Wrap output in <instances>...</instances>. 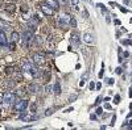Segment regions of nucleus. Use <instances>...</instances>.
<instances>
[{
    "mask_svg": "<svg viewBox=\"0 0 132 130\" xmlns=\"http://www.w3.org/2000/svg\"><path fill=\"white\" fill-rule=\"evenodd\" d=\"M123 43H124V45H131L132 42L131 41H123Z\"/></svg>",
    "mask_w": 132,
    "mask_h": 130,
    "instance_id": "obj_26",
    "label": "nucleus"
},
{
    "mask_svg": "<svg viewBox=\"0 0 132 130\" xmlns=\"http://www.w3.org/2000/svg\"><path fill=\"white\" fill-rule=\"evenodd\" d=\"M99 78H103V70H102L101 72H99Z\"/></svg>",
    "mask_w": 132,
    "mask_h": 130,
    "instance_id": "obj_32",
    "label": "nucleus"
},
{
    "mask_svg": "<svg viewBox=\"0 0 132 130\" xmlns=\"http://www.w3.org/2000/svg\"><path fill=\"white\" fill-rule=\"evenodd\" d=\"M27 106H28V100H25V99H20V100L16 101V104H15V109L19 111V112H23V111L27 109Z\"/></svg>",
    "mask_w": 132,
    "mask_h": 130,
    "instance_id": "obj_3",
    "label": "nucleus"
},
{
    "mask_svg": "<svg viewBox=\"0 0 132 130\" xmlns=\"http://www.w3.org/2000/svg\"><path fill=\"white\" fill-rule=\"evenodd\" d=\"M13 101H15V95L12 92H9V91L4 92V95H3V104L5 106H9V105H12Z\"/></svg>",
    "mask_w": 132,
    "mask_h": 130,
    "instance_id": "obj_1",
    "label": "nucleus"
},
{
    "mask_svg": "<svg viewBox=\"0 0 132 130\" xmlns=\"http://www.w3.org/2000/svg\"><path fill=\"white\" fill-rule=\"evenodd\" d=\"M53 114V109H52V108H50V109H46L45 111V116H52Z\"/></svg>",
    "mask_w": 132,
    "mask_h": 130,
    "instance_id": "obj_17",
    "label": "nucleus"
},
{
    "mask_svg": "<svg viewBox=\"0 0 132 130\" xmlns=\"http://www.w3.org/2000/svg\"><path fill=\"white\" fill-rule=\"evenodd\" d=\"M129 108H131V109H132V103H131V105H129Z\"/></svg>",
    "mask_w": 132,
    "mask_h": 130,
    "instance_id": "obj_35",
    "label": "nucleus"
},
{
    "mask_svg": "<svg viewBox=\"0 0 132 130\" xmlns=\"http://www.w3.org/2000/svg\"><path fill=\"white\" fill-rule=\"evenodd\" d=\"M28 28H29V30L32 32V33L36 30V25H35V24H32V23H28Z\"/></svg>",
    "mask_w": 132,
    "mask_h": 130,
    "instance_id": "obj_15",
    "label": "nucleus"
},
{
    "mask_svg": "<svg viewBox=\"0 0 132 130\" xmlns=\"http://www.w3.org/2000/svg\"><path fill=\"white\" fill-rule=\"evenodd\" d=\"M115 120H116V117H115V116H114V117H112V121H111V126H112V125H114V124H115Z\"/></svg>",
    "mask_w": 132,
    "mask_h": 130,
    "instance_id": "obj_28",
    "label": "nucleus"
},
{
    "mask_svg": "<svg viewBox=\"0 0 132 130\" xmlns=\"http://www.w3.org/2000/svg\"><path fill=\"white\" fill-rule=\"evenodd\" d=\"M20 38V34L17 33V32H12V34H11V41L12 42H17Z\"/></svg>",
    "mask_w": 132,
    "mask_h": 130,
    "instance_id": "obj_11",
    "label": "nucleus"
},
{
    "mask_svg": "<svg viewBox=\"0 0 132 130\" xmlns=\"http://www.w3.org/2000/svg\"><path fill=\"white\" fill-rule=\"evenodd\" d=\"M50 89H52V87H49V85H48V87H46V88H45V91H46L48 93L50 92Z\"/></svg>",
    "mask_w": 132,
    "mask_h": 130,
    "instance_id": "obj_27",
    "label": "nucleus"
},
{
    "mask_svg": "<svg viewBox=\"0 0 132 130\" xmlns=\"http://www.w3.org/2000/svg\"><path fill=\"white\" fill-rule=\"evenodd\" d=\"M61 2H62V3H68V0H61Z\"/></svg>",
    "mask_w": 132,
    "mask_h": 130,
    "instance_id": "obj_34",
    "label": "nucleus"
},
{
    "mask_svg": "<svg viewBox=\"0 0 132 130\" xmlns=\"http://www.w3.org/2000/svg\"><path fill=\"white\" fill-rule=\"evenodd\" d=\"M70 4L75 11H79V0H70Z\"/></svg>",
    "mask_w": 132,
    "mask_h": 130,
    "instance_id": "obj_10",
    "label": "nucleus"
},
{
    "mask_svg": "<svg viewBox=\"0 0 132 130\" xmlns=\"http://www.w3.org/2000/svg\"><path fill=\"white\" fill-rule=\"evenodd\" d=\"M23 38H24V43L25 45H30V43L33 42V39H35V37H33V33L30 30H25L23 33Z\"/></svg>",
    "mask_w": 132,
    "mask_h": 130,
    "instance_id": "obj_4",
    "label": "nucleus"
},
{
    "mask_svg": "<svg viewBox=\"0 0 132 130\" xmlns=\"http://www.w3.org/2000/svg\"><path fill=\"white\" fill-rule=\"evenodd\" d=\"M104 108H106V109H111V105H110V104H106Z\"/></svg>",
    "mask_w": 132,
    "mask_h": 130,
    "instance_id": "obj_29",
    "label": "nucleus"
},
{
    "mask_svg": "<svg viewBox=\"0 0 132 130\" xmlns=\"http://www.w3.org/2000/svg\"><path fill=\"white\" fill-rule=\"evenodd\" d=\"M94 87H95V85H94V83H93V82H90V88L93 89V88H94Z\"/></svg>",
    "mask_w": 132,
    "mask_h": 130,
    "instance_id": "obj_31",
    "label": "nucleus"
},
{
    "mask_svg": "<svg viewBox=\"0 0 132 130\" xmlns=\"http://www.w3.org/2000/svg\"><path fill=\"white\" fill-rule=\"evenodd\" d=\"M75 99H77V96H75V95H73V96H70V99H69V101H74Z\"/></svg>",
    "mask_w": 132,
    "mask_h": 130,
    "instance_id": "obj_24",
    "label": "nucleus"
},
{
    "mask_svg": "<svg viewBox=\"0 0 132 130\" xmlns=\"http://www.w3.org/2000/svg\"><path fill=\"white\" fill-rule=\"evenodd\" d=\"M71 43H74V45H79V43H81V39H79V37L77 34L71 36Z\"/></svg>",
    "mask_w": 132,
    "mask_h": 130,
    "instance_id": "obj_12",
    "label": "nucleus"
},
{
    "mask_svg": "<svg viewBox=\"0 0 132 130\" xmlns=\"http://www.w3.org/2000/svg\"><path fill=\"white\" fill-rule=\"evenodd\" d=\"M116 74H122V68H120V67L116 68Z\"/></svg>",
    "mask_w": 132,
    "mask_h": 130,
    "instance_id": "obj_30",
    "label": "nucleus"
},
{
    "mask_svg": "<svg viewBox=\"0 0 132 130\" xmlns=\"http://www.w3.org/2000/svg\"><path fill=\"white\" fill-rule=\"evenodd\" d=\"M83 41H85L86 43H94V37H93V34L85 33V34H83Z\"/></svg>",
    "mask_w": 132,
    "mask_h": 130,
    "instance_id": "obj_8",
    "label": "nucleus"
},
{
    "mask_svg": "<svg viewBox=\"0 0 132 130\" xmlns=\"http://www.w3.org/2000/svg\"><path fill=\"white\" fill-rule=\"evenodd\" d=\"M45 3L49 7H52L53 9H58V2L57 0H45Z\"/></svg>",
    "mask_w": 132,
    "mask_h": 130,
    "instance_id": "obj_9",
    "label": "nucleus"
},
{
    "mask_svg": "<svg viewBox=\"0 0 132 130\" xmlns=\"http://www.w3.org/2000/svg\"><path fill=\"white\" fill-rule=\"evenodd\" d=\"M29 89H30V92H32V93H36V92L38 91V85H37L36 83H33V84H30Z\"/></svg>",
    "mask_w": 132,
    "mask_h": 130,
    "instance_id": "obj_13",
    "label": "nucleus"
},
{
    "mask_svg": "<svg viewBox=\"0 0 132 130\" xmlns=\"http://www.w3.org/2000/svg\"><path fill=\"white\" fill-rule=\"evenodd\" d=\"M16 79L19 82H21V80H23V75H21V74H16Z\"/></svg>",
    "mask_w": 132,
    "mask_h": 130,
    "instance_id": "obj_19",
    "label": "nucleus"
},
{
    "mask_svg": "<svg viewBox=\"0 0 132 130\" xmlns=\"http://www.w3.org/2000/svg\"><path fill=\"white\" fill-rule=\"evenodd\" d=\"M54 93H56V95H60L61 93V85H60L58 82L54 84Z\"/></svg>",
    "mask_w": 132,
    "mask_h": 130,
    "instance_id": "obj_14",
    "label": "nucleus"
},
{
    "mask_svg": "<svg viewBox=\"0 0 132 130\" xmlns=\"http://www.w3.org/2000/svg\"><path fill=\"white\" fill-rule=\"evenodd\" d=\"M21 68H23V71H25V72H30L32 75H36V68L29 61H23Z\"/></svg>",
    "mask_w": 132,
    "mask_h": 130,
    "instance_id": "obj_2",
    "label": "nucleus"
},
{
    "mask_svg": "<svg viewBox=\"0 0 132 130\" xmlns=\"http://www.w3.org/2000/svg\"><path fill=\"white\" fill-rule=\"evenodd\" d=\"M5 72H7V74H11V72H12V68H11V67H7V68H5Z\"/></svg>",
    "mask_w": 132,
    "mask_h": 130,
    "instance_id": "obj_25",
    "label": "nucleus"
},
{
    "mask_svg": "<svg viewBox=\"0 0 132 130\" xmlns=\"http://www.w3.org/2000/svg\"><path fill=\"white\" fill-rule=\"evenodd\" d=\"M15 43H16V42H12V43H9V45H8L11 50H13V49H15Z\"/></svg>",
    "mask_w": 132,
    "mask_h": 130,
    "instance_id": "obj_23",
    "label": "nucleus"
},
{
    "mask_svg": "<svg viewBox=\"0 0 132 130\" xmlns=\"http://www.w3.org/2000/svg\"><path fill=\"white\" fill-rule=\"evenodd\" d=\"M114 83H115V80H114V79H108V80H107V84H108V85H112Z\"/></svg>",
    "mask_w": 132,
    "mask_h": 130,
    "instance_id": "obj_22",
    "label": "nucleus"
},
{
    "mask_svg": "<svg viewBox=\"0 0 132 130\" xmlns=\"http://www.w3.org/2000/svg\"><path fill=\"white\" fill-rule=\"evenodd\" d=\"M114 101H115V104H119V101H120V96H119V95L115 96V100H114Z\"/></svg>",
    "mask_w": 132,
    "mask_h": 130,
    "instance_id": "obj_21",
    "label": "nucleus"
},
{
    "mask_svg": "<svg viewBox=\"0 0 132 130\" xmlns=\"http://www.w3.org/2000/svg\"><path fill=\"white\" fill-rule=\"evenodd\" d=\"M15 8V5H7V11H9V12H13V9Z\"/></svg>",
    "mask_w": 132,
    "mask_h": 130,
    "instance_id": "obj_18",
    "label": "nucleus"
},
{
    "mask_svg": "<svg viewBox=\"0 0 132 130\" xmlns=\"http://www.w3.org/2000/svg\"><path fill=\"white\" fill-rule=\"evenodd\" d=\"M0 46H8V39H7V36L5 33L0 29Z\"/></svg>",
    "mask_w": 132,
    "mask_h": 130,
    "instance_id": "obj_6",
    "label": "nucleus"
},
{
    "mask_svg": "<svg viewBox=\"0 0 132 130\" xmlns=\"http://www.w3.org/2000/svg\"><path fill=\"white\" fill-rule=\"evenodd\" d=\"M129 97H132V88H131V92H129Z\"/></svg>",
    "mask_w": 132,
    "mask_h": 130,
    "instance_id": "obj_33",
    "label": "nucleus"
},
{
    "mask_svg": "<svg viewBox=\"0 0 132 130\" xmlns=\"http://www.w3.org/2000/svg\"><path fill=\"white\" fill-rule=\"evenodd\" d=\"M33 61H35L36 64H44L46 59H45V57H44L42 54H40V53H35V54H33Z\"/></svg>",
    "mask_w": 132,
    "mask_h": 130,
    "instance_id": "obj_5",
    "label": "nucleus"
},
{
    "mask_svg": "<svg viewBox=\"0 0 132 130\" xmlns=\"http://www.w3.org/2000/svg\"><path fill=\"white\" fill-rule=\"evenodd\" d=\"M102 113H103V109H102V108H98V109H96V114H98V116H101Z\"/></svg>",
    "mask_w": 132,
    "mask_h": 130,
    "instance_id": "obj_20",
    "label": "nucleus"
},
{
    "mask_svg": "<svg viewBox=\"0 0 132 130\" xmlns=\"http://www.w3.org/2000/svg\"><path fill=\"white\" fill-rule=\"evenodd\" d=\"M70 25H71L73 28H75V26H77V21H75V18H73V17L70 18Z\"/></svg>",
    "mask_w": 132,
    "mask_h": 130,
    "instance_id": "obj_16",
    "label": "nucleus"
},
{
    "mask_svg": "<svg viewBox=\"0 0 132 130\" xmlns=\"http://www.w3.org/2000/svg\"><path fill=\"white\" fill-rule=\"evenodd\" d=\"M41 9H42V12L45 13V15H48V16H53V8H52V7H49L48 4L41 5Z\"/></svg>",
    "mask_w": 132,
    "mask_h": 130,
    "instance_id": "obj_7",
    "label": "nucleus"
}]
</instances>
